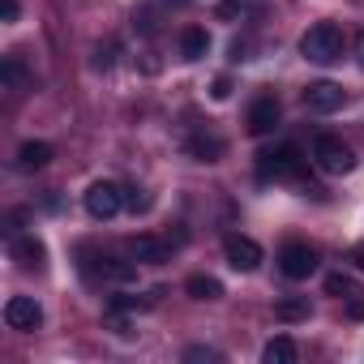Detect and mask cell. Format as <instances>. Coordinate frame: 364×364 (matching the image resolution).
Segmentation results:
<instances>
[{"label": "cell", "instance_id": "6da1fadb", "mask_svg": "<svg viewBox=\"0 0 364 364\" xmlns=\"http://www.w3.org/2000/svg\"><path fill=\"white\" fill-rule=\"evenodd\" d=\"M343 48H347V35L338 22H317L300 35V56L313 60V65H334L343 60Z\"/></svg>", "mask_w": 364, "mask_h": 364}, {"label": "cell", "instance_id": "7a4b0ae2", "mask_svg": "<svg viewBox=\"0 0 364 364\" xmlns=\"http://www.w3.org/2000/svg\"><path fill=\"white\" fill-rule=\"evenodd\" d=\"M309 159L296 146H274L266 154H257V176L262 180H304Z\"/></svg>", "mask_w": 364, "mask_h": 364}, {"label": "cell", "instance_id": "3957f363", "mask_svg": "<svg viewBox=\"0 0 364 364\" xmlns=\"http://www.w3.org/2000/svg\"><path fill=\"white\" fill-rule=\"evenodd\" d=\"M313 163H317L326 176H347V171L355 167V150H351L343 137L321 133V137H313Z\"/></svg>", "mask_w": 364, "mask_h": 364}, {"label": "cell", "instance_id": "277c9868", "mask_svg": "<svg viewBox=\"0 0 364 364\" xmlns=\"http://www.w3.org/2000/svg\"><path fill=\"white\" fill-rule=\"evenodd\" d=\"M82 202H86V215H90V219L107 223V219H116V215L124 210V189L116 185V180H95Z\"/></svg>", "mask_w": 364, "mask_h": 364}, {"label": "cell", "instance_id": "5b68a950", "mask_svg": "<svg viewBox=\"0 0 364 364\" xmlns=\"http://www.w3.org/2000/svg\"><path fill=\"white\" fill-rule=\"evenodd\" d=\"M223 257H228V266H232V270H240V274H253V270L266 262L262 245H257L253 236H240V232H232V236L223 240Z\"/></svg>", "mask_w": 364, "mask_h": 364}, {"label": "cell", "instance_id": "8992f818", "mask_svg": "<svg viewBox=\"0 0 364 364\" xmlns=\"http://www.w3.org/2000/svg\"><path fill=\"white\" fill-rule=\"evenodd\" d=\"M82 270H86V274H99V279H112V283L137 279V266H133V262H120V257H112V253H90V249H82Z\"/></svg>", "mask_w": 364, "mask_h": 364}, {"label": "cell", "instance_id": "52a82bcc", "mask_svg": "<svg viewBox=\"0 0 364 364\" xmlns=\"http://www.w3.org/2000/svg\"><path fill=\"white\" fill-rule=\"evenodd\" d=\"M279 270H283L287 279H309V274L317 270V249L304 245V240L283 245V249H279Z\"/></svg>", "mask_w": 364, "mask_h": 364}, {"label": "cell", "instance_id": "ba28073f", "mask_svg": "<svg viewBox=\"0 0 364 364\" xmlns=\"http://www.w3.org/2000/svg\"><path fill=\"white\" fill-rule=\"evenodd\" d=\"M5 326H9V330H22V334L39 330V326H43L39 300H35V296H9V304H5Z\"/></svg>", "mask_w": 364, "mask_h": 364}, {"label": "cell", "instance_id": "9c48e42d", "mask_svg": "<svg viewBox=\"0 0 364 364\" xmlns=\"http://www.w3.org/2000/svg\"><path fill=\"white\" fill-rule=\"evenodd\" d=\"M300 99H304V107H309L313 116H330V112H338V107H343V86L321 77V82H309Z\"/></svg>", "mask_w": 364, "mask_h": 364}, {"label": "cell", "instance_id": "30bf717a", "mask_svg": "<svg viewBox=\"0 0 364 364\" xmlns=\"http://www.w3.org/2000/svg\"><path fill=\"white\" fill-rule=\"evenodd\" d=\"M279 120H283L279 99H274V95H257L253 107H249V133H253V137H266V133H274Z\"/></svg>", "mask_w": 364, "mask_h": 364}, {"label": "cell", "instance_id": "8fae6325", "mask_svg": "<svg viewBox=\"0 0 364 364\" xmlns=\"http://www.w3.org/2000/svg\"><path fill=\"white\" fill-rule=\"evenodd\" d=\"M9 257H14L22 270H43V266H48V245H43L39 236H14Z\"/></svg>", "mask_w": 364, "mask_h": 364}, {"label": "cell", "instance_id": "7c38bea8", "mask_svg": "<svg viewBox=\"0 0 364 364\" xmlns=\"http://www.w3.org/2000/svg\"><path fill=\"white\" fill-rule=\"evenodd\" d=\"M185 154H189L193 163H219V159H223V137L202 129V133L185 137Z\"/></svg>", "mask_w": 364, "mask_h": 364}, {"label": "cell", "instance_id": "4fadbf2b", "mask_svg": "<svg viewBox=\"0 0 364 364\" xmlns=\"http://www.w3.org/2000/svg\"><path fill=\"white\" fill-rule=\"evenodd\" d=\"M171 257V245L159 240V236H133V262L141 266H163Z\"/></svg>", "mask_w": 364, "mask_h": 364}, {"label": "cell", "instance_id": "5bb4252c", "mask_svg": "<svg viewBox=\"0 0 364 364\" xmlns=\"http://www.w3.org/2000/svg\"><path fill=\"white\" fill-rule=\"evenodd\" d=\"M52 141H22L18 146V167L22 171H39V167H48L52 163Z\"/></svg>", "mask_w": 364, "mask_h": 364}, {"label": "cell", "instance_id": "9a60e30c", "mask_svg": "<svg viewBox=\"0 0 364 364\" xmlns=\"http://www.w3.org/2000/svg\"><path fill=\"white\" fill-rule=\"evenodd\" d=\"M206 52H210V35L202 26H185V31H180V56H185V60H202Z\"/></svg>", "mask_w": 364, "mask_h": 364}, {"label": "cell", "instance_id": "2e32d148", "mask_svg": "<svg viewBox=\"0 0 364 364\" xmlns=\"http://www.w3.org/2000/svg\"><path fill=\"white\" fill-rule=\"evenodd\" d=\"M296 355H300V347H296V338H287V334H274V338L262 347V360H266V364H296Z\"/></svg>", "mask_w": 364, "mask_h": 364}, {"label": "cell", "instance_id": "e0dca14e", "mask_svg": "<svg viewBox=\"0 0 364 364\" xmlns=\"http://www.w3.org/2000/svg\"><path fill=\"white\" fill-rule=\"evenodd\" d=\"M326 296H334V300H351V296H364V287L351 279V274H326Z\"/></svg>", "mask_w": 364, "mask_h": 364}, {"label": "cell", "instance_id": "ac0fdd59", "mask_svg": "<svg viewBox=\"0 0 364 364\" xmlns=\"http://www.w3.org/2000/svg\"><path fill=\"white\" fill-rule=\"evenodd\" d=\"M185 291H189L193 300H219V296H223V283L210 279V274H193V279L185 283Z\"/></svg>", "mask_w": 364, "mask_h": 364}, {"label": "cell", "instance_id": "d6986e66", "mask_svg": "<svg viewBox=\"0 0 364 364\" xmlns=\"http://www.w3.org/2000/svg\"><path fill=\"white\" fill-rule=\"evenodd\" d=\"M274 317L279 321H304L309 317V300L304 296H283V300H274Z\"/></svg>", "mask_w": 364, "mask_h": 364}, {"label": "cell", "instance_id": "ffe728a7", "mask_svg": "<svg viewBox=\"0 0 364 364\" xmlns=\"http://www.w3.org/2000/svg\"><path fill=\"white\" fill-rule=\"evenodd\" d=\"M0 77H5V86H9V90H18V86L26 82V73H22V65H18L14 56H5V65H0Z\"/></svg>", "mask_w": 364, "mask_h": 364}, {"label": "cell", "instance_id": "44dd1931", "mask_svg": "<svg viewBox=\"0 0 364 364\" xmlns=\"http://www.w3.org/2000/svg\"><path fill=\"white\" fill-rule=\"evenodd\" d=\"M245 14V0H223V5H215V18L219 22H232V18H240Z\"/></svg>", "mask_w": 364, "mask_h": 364}, {"label": "cell", "instance_id": "7402d4cb", "mask_svg": "<svg viewBox=\"0 0 364 364\" xmlns=\"http://www.w3.org/2000/svg\"><path fill=\"white\" fill-rule=\"evenodd\" d=\"M112 60H116V43L107 39V43L95 48V65H99V69H112Z\"/></svg>", "mask_w": 364, "mask_h": 364}, {"label": "cell", "instance_id": "603a6c76", "mask_svg": "<svg viewBox=\"0 0 364 364\" xmlns=\"http://www.w3.org/2000/svg\"><path fill=\"white\" fill-rule=\"evenodd\" d=\"M210 99H232V77H215V86H210Z\"/></svg>", "mask_w": 364, "mask_h": 364}, {"label": "cell", "instance_id": "cb8c5ba5", "mask_svg": "<svg viewBox=\"0 0 364 364\" xmlns=\"http://www.w3.org/2000/svg\"><path fill=\"white\" fill-rule=\"evenodd\" d=\"M185 360H223V355H219L215 347H189V351H185Z\"/></svg>", "mask_w": 364, "mask_h": 364}, {"label": "cell", "instance_id": "d4e9b609", "mask_svg": "<svg viewBox=\"0 0 364 364\" xmlns=\"http://www.w3.org/2000/svg\"><path fill=\"white\" fill-rule=\"evenodd\" d=\"M347 317H351V321H364V296H351V300H347Z\"/></svg>", "mask_w": 364, "mask_h": 364}, {"label": "cell", "instance_id": "484cf974", "mask_svg": "<svg viewBox=\"0 0 364 364\" xmlns=\"http://www.w3.org/2000/svg\"><path fill=\"white\" fill-rule=\"evenodd\" d=\"M0 22H18V0H0Z\"/></svg>", "mask_w": 364, "mask_h": 364}, {"label": "cell", "instance_id": "4316f807", "mask_svg": "<svg viewBox=\"0 0 364 364\" xmlns=\"http://www.w3.org/2000/svg\"><path fill=\"white\" fill-rule=\"evenodd\" d=\"M351 262H360V270H364V245H355V249H351Z\"/></svg>", "mask_w": 364, "mask_h": 364}, {"label": "cell", "instance_id": "83f0119b", "mask_svg": "<svg viewBox=\"0 0 364 364\" xmlns=\"http://www.w3.org/2000/svg\"><path fill=\"white\" fill-rule=\"evenodd\" d=\"M355 60L364 65V31H360V39H355Z\"/></svg>", "mask_w": 364, "mask_h": 364}]
</instances>
